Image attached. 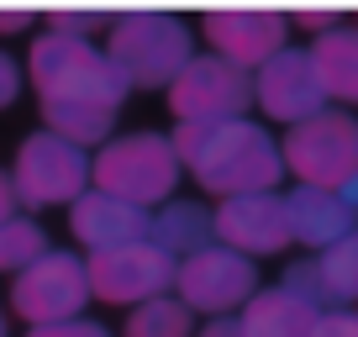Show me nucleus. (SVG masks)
<instances>
[{"mask_svg":"<svg viewBox=\"0 0 358 337\" xmlns=\"http://www.w3.org/2000/svg\"><path fill=\"white\" fill-rule=\"evenodd\" d=\"M179 168H190L201 190L222 195H264L285 180V158L274 132H264L258 122L237 116V122H201V127H179L174 137Z\"/></svg>","mask_w":358,"mask_h":337,"instance_id":"nucleus-1","label":"nucleus"},{"mask_svg":"<svg viewBox=\"0 0 358 337\" xmlns=\"http://www.w3.org/2000/svg\"><path fill=\"white\" fill-rule=\"evenodd\" d=\"M27 74H32V90L48 101H85V106H111L122 111L127 85L116 74V64L106 58V48L85 43V37H64V32H43L27 53Z\"/></svg>","mask_w":358,"mask_h":337,"instance_id":"nucleus-2","label":"nucleus"},{"mask_svg":"<svg viewBox=\"0 0 358 337\" xmlns=\"http://www.w3.org/2000/svg\"><path fill=\"white\" fill-rule=\"evenodd\" d=\"M106 58L116 64V74L132 90H158V85L169 90L179 79V69L195 58V37L169 11H132V16H116L111 22Z\"/></svg>","mask_w":358,"mask_h":337,"instance_id":"nucleus-3","label":"nucleus"},{"mask_svg":"<svg viewBox=\"0 0 358 337\" xmlns=\"http://www.w3.org/2000/svg\"><path fill=\"white\" fill-rule=\"evenodd\" d=\"M179 153L169 137L158 132H127V137H111L106 148H95V158H90V185L101 195H116V201L137 206V211H148V206L169 201L179 185Z\"/></svg>","mask_w":358,"mask_h":337,"instance_id":"nucleus-4","label":"nucleus"},{"mask_svg":"<svg viewBox=\"0 0 358 337\" xmlns=\"http://www.w3.org/2000/svg\"><path fill=\"white\" fill-rule=\"evenodd\" d=\"M285 174H295V185H311V190H343L358 174V116L332 111L290 127L280 143Z\"/></svg>","mask_w":358,"mask_h":337,"instance_id":"nucleus-5","label":"nucleus"},{"mask_svg":"<svg viewBox=\"0 0 358 337\" xmlns=\"http://www.w3.org/2000/svg\"><path fill=\"white\" fill-rule=\"evenodd\" d=\"M11 190L16 206L27 211H48V206H74L90 190V158L85 148L64 143L53 132H32L16 148V168H11Z\"/></svg>","mask_w":358,"mask_h":337,"instance_id":"nucleus-6","label":"nucleus"},{"mask_svg":"<svg viewBox=\"0 0 358 337\" xmlns=\"http://www.w3.org/2000/svg\"><path fill=\"white\" fill-rule=\"evenodd\" d=\"M253 106V74L222 64V58L201 53L179 69V79L169 85V111L179 116V127L201 122H237Z\"/></svg>","mask_w":358,"mask_h":337,"instance_id":"nucleus-7","label":"nucleus"},{"mask_svg":"<svg viewBox=\"0 0 358 337\" xmlns=\"http://www.w3.org/2000/svg\"><path fill=\"white\" fill-rule=\"evenodd\" d=\"M174 290H179V301L190 306V316L195 311L232 316L237 306H248L258 295V264L232 253V248H222V243H211L174 269Z\"/></svg>","mask_w":358,"mask_h":337,"instance_id":"nucleus-8","label":"nucleus"},{"mask_svg":"<svg viewBox=\"0 0 358 337\" xmlns=\"http://www.w3.org/2000/svg\"><path fill=\"white\" fill-rule=\"evenodd\" d=\"M179 264L169 253H158L153 243H127L111 248V253H90L85 259V280H90V301H106V306H143L158 301V295L174 285Z\"/></svg>","mask_w":358,"mask_h":337,"instance_id":"nucleus-9","label":"nucleus"},{"mask_svg":"<svg viewBox=\"0 0 358 337\" xmlns=\"http://www.w3.org/2000/svg\"><path fill=\"white\" fill-rule=\"evenodd\" d=\"M85 306H90V280H85V259H74V253H43L11 285V311L27 327L74 322Z\"/></svg>","mask_w":358,"mask_h":337,"instance_id":"nucleus-10","label":"nucleus"},{"mask_svg":"<svg viewBox=\"0 0 358 337\" xmlns=\"http://www.w3.org/2000/svg\"><path fill=\"white\" fill-rule=\"evenodd\" d=\"M201 37L211 43V58L258 74L274 53L290 48V16L285 11H258V6H237V11H206Z\"/></svg>","mask_w":358,"mask_h":337,"instance_id":"nucleus-11","label":"nucleus"},{"mask_svg":"<svg viewBox=\"0 0 358 337\" xmlns=\"http://www.w3.org/2000/svg\"><path fill=\"white\" fill-rule=\"evenodd\" d=\"M211 232L222 248L243 253V259H274L290 248V211H285L280 190L264 195H232L211 211Z\"/></svg>","mask_w":358,"mask_h":337,"instance_id":"nucleus-12","label":"nucleus"},{"mask_svg":"<svg viewBox=\"0 0 358 337\" xmlns=\"http://www.w3.org/2000/svg\"><path fill=\"white\" fill-rule=\"evenodd\" d=\"M253 101H258V111H264L268 122H285V127H301V122H311V116H322L327 90H322V79H316V69H311V53H306V48L274 53L253 74Z\"/></svg>","mask_w":358,"mask_h":337,"instance_id":"nucleus-13","label":"nucleus"},{"mask_svg":"<svg viewBox=\"0 0 358 337\" xmlns=\"http://www.w3.org/2000/svg\"><path fill=\"white\" fill-rule=\"evenodd\" d=\"M148 222H153L148 211L116 201V195H101V190H85L69 206V232H74V243H85L90 253H111V248L143 243Z\"/></svg>","mask_w":358,"mask_h":337,"instance_id":"nucleus-14","label":"nucleus"},{"mask_svg":"<svg viewBox=\"0 0 358 337\" xmlns=\"http://www.w3.org/2000/svg\"><path fill=\"white\" fill-rule=\"evenodd\" d=\"M285 211H290V243L311 248V253H327L332 243H343L358 227V216L348 211V201L337 190H311V185H295L285 195Z\"/></svg>","mask_w":358,"mask_h":337,"instance_id":"nucleus-15","label":"nucleus"},{"mask_svg":"<svg viewBox=\"0 0 358 337\" xmlns=\"http://www.w3.org/2000/svg\"><path fill=\"white\" fill-rule=\"evenodd\" d=\"M306 53H311V69L322 79L327 101L358 106V22H343L337 32L316 37Z\"/></svg>","mask_w":358,"mask_h":337,"instance_id":"nucleus-16","label":"nucleus"},{"mask_svg":"<svg viewBox=\"0 0 358 337\" xmlns=\"http://www.w3.org/2000/svg\"><path fill=\"white\" fill-rule=\"evenodd\" d=\"M316 306L295 301L290 290H280V285H268V290H258L253 301L243 306V337H311L316 327Z\"/></svg>","mask_w":358,"mask_h":337,"instance_id":"nucleus-17","label":"nucleus"},{"mask_svg":"<svg viewBox=\"0 0 358 337\" xmlns=\"http://www.w3.org/2000/svg\"><path fill=\"white\" fill-rule=\"evenodd\" d=\"M211 211H206L201 201H169L164 211L148 222V243L158 248V253H169L174 264H185L190 253H201V248H211Z\"/></svg>","mask_w":358,"mask_h":337,"instance_id":"nucleus-18","label":"nucleus"},{"mask_svg":"<svg viewBox=\"0 0 358 337\" xmlns=\"http://www.w3.org/2000/svg\"><path fill=\"white\" fill-rule=\"evenodd\" d=\"M43 122L53 137H64L74 148H106L111 143V127H116V111L111 106H85V101H48Z\"/></svg>","mask_w":358,"mask_h":337,"instance_id":"nucleus-19","label":"nucleus"},{"mask_svg":"<svg viewBox=\"0 0 358 337\" xmlns=\"http://www.w3.org/2000/svg\"><path fill=\"white\" fill-rule=\"evenodd\" d=\"M316 274H322L327 306H353L358 301V227L332 243L327 253H316Z\"/></svg>","mask_w":358,"mask_h":337,"instance_id":"nucleus-20","label":"nucleus"},{"mask_svg":"<svg viewBox=\"0 0 358 337\" xmlns=\"http://www.w3.org/2000/svg\"><path fill=\"white\" fill-rule=\"evenodd\" d=\"M122 337H190V306H185V301H169V295L143 301V306H132Z\"/></svg>","mask_w":358,"mask_h":337,"instance_id":"nucleus-21","label":"nucleus"},{"mask_svg":"<svg viewBox=\"0 0 358 337\" xmlns=\"http://www.w3.org/2000/svg\"><path fill=\"white\" fill-rule=\"evenodd\" d=\"M43 253H48L43 222H32V216H11V222L0 227V274H22V269H32Z\"/></svg>","mask_w":358,"mask_h":337,"instance_id":"nucleus-22","label":"nucleus"},{"mask_svg":"<svg viewBox=\"0 0 358 337\" xmlns=\"http://www.w3.org/2000/svg\"><path fill=\"white\" fill-rule=\"evenodd\" d=\"M280 290H290L295 301H306V306H316V311H327V290H322V274H316V259L290 264V269H285V280H280Z\"/></svg>","mask_w":358,"mask_h":337,"instance_id":"nucleus-23","label":"nucleus"},{"mask_svg":"<svg viewBox=\"0 0 358 337\" xmlns=\"http://www.w3.org/2000/svg\"><path fill=\"white\" fill-rule=\"evenodd\" d=\"M116 16H95V11H58V16H48V32H64V37H85L90 43V32H101V27H111Z\"/></svg>","mask_w":358,"mask_h":337,"instance_id":"nucleus-24","label":"nucleus"},{"mask_svg":"<svg viewBox=\"0 0 358 337\" xmlns=\"http://www.w3.org/2000/svg\"><path fill=\"white\" fill-rule=\"evenodd\" d=\"M311 337H358V311L353 306H327V311L316 316Z\"/></svg>","mask_w":358,"mask_h":337,"instance_id":"nucleus-25","label":"nucleus"},{"mask_svg":"<svg viewBox=\"0 0 358 337\" xmlns=\"http://www.w3.org/2000/svg\"><path fill=\"white\" fill-rule=\"evenodd\" d=\"M27 337H111L101 322H85V316H74V322H53V327H32Z\"/></svg>","mask_w":358,"mask_h":337,"instance_id":"nucleus-26","label":"nucleus"},{"mask_svg":"<svg viewBox=\"0 0 358 337\" xmlns=\"http://www.w3.org/2000/svg\"><path fill=\"white\" fill-rule=\"evenodd\" d=\"M295 27L311 32V43H316V37H327V32L343 27V16H337V11H301V16H290V32H295Z\"/></svg>","mask_w":358,"mask_h":337,"instance_id":"nucleus-27","label":"nucleus"},{"mask_svg":"<svg viewBox=\"0 0 358 337\" xmlns=\"http://www.w3.org/2000/svg\"><path fill=\"white\" fill-rule=\"evenodd\" d=\"M16 95H22V64L11 53H0V111L16 106Z\"/></svg>","mask_w":358,"mask_h":337,"instance_id":"nucleus-28","label":"nucleus"},{"mask_svg":"<svg viewBox=\"0 0 358 337\" xmlns=\"http://www.w3.org/2000/svg\"><path fill=\"white\" fill-rule=\"evenodd\" d=\"M201 337H243V322H237V316H211V322L201 327Z\"/></svg>","mask_w":358,"mask_h":337,"instance_id":"nucleus-29","label":"nucleus"},{"mask_svg":"<svg viewBox=\"0 0 358 337\" xmlns=\"http://www.w3.org/2000/svg\"><path fill=\"white\" fill-rule=\"evenodd\" d=\"M27 27H32V11H0V37L27 32Z\"/></svg>","mask_w":358,"mask_h":337,"instance_id":"nucleus-30","label":"nucleus"},{"mask_svg":"<svg viewBox=\"0 0 358 337\" xmlns=\"http://www.w3.org/2000/svg\"><path fill=\"white\" fill-rule=\"evenodd\" d=\"M16 216V190H11V174H0V227Z\"/></svg>","mask_w":358,"mask_h":337,"instance_id":"nucleus-31","label":"nucleus"},{"mask_svg":"<svg viewBox=\"0 0 358 337\" xmlns=\"http://www.w3.org/2000/svg\"><path fill=\"white\" fill-rule=\"evenodd\" d=\"M337 195H343V201H348V211L358 216V174H353V180H348V185H343V190H337Z\"/></svg>","mask_w":358,"mask_h":337,"instance_id":"nucleus-32","label":"nucleus"},{"mask_svg":"<svg viewBox=\"0 0 358 337\" xmlns=\"http://www.w3.org/2000/svg\"><path fill=\"white\" fill-rule=\"evenodd\" d=\"M0 337H6V311H0Z\"/></svg>","mask_w":358,"mask_h":337,"instance_id":"nucleus-33","label":"nucleus"}]
</instances>
